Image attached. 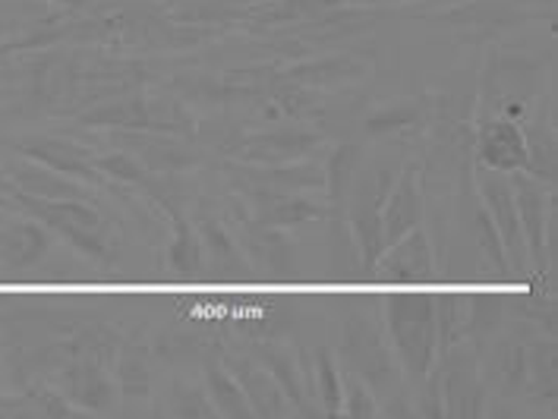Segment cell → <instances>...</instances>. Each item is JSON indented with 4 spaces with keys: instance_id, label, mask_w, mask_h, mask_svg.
Here are the masks:
<instances>
[{
    "instance_id": "28",
    "label": "cell",
    "mask_w": 558,
    "mask_h": 419,
    "mask_svg": "<svg viewBox=\"0 0 558 419\" xmlns=\"http://www.w3.org/2000/svg\"><path fill=\"white\" fill-rule=\"evenodd\" d=\"M63 3H76V7H83V3H88V0H63Z\"/></svg>"
},
{
    "instance_id": "24",
    "label": "cell",
    "mask_w": 558,
    "mask_h": 419,
    "mask_svg": "<svg viewBox=\"0 0 558 419\" xmlns=\"http://www.w3.org/2000/svg\"><path fill=\"white\" fill-rule=\"evenodd\" d=\"M98 168H101V171H108V174H114V177L120 180L143 177V171H140L126 155H108V158H101V161H98Z\"/></svg>"
},
{
    "instance_id": "12",
    "label": "cell",
    "mask_w": 558,
    "mask_h": 419,
    "mask_svg": "<svg viewBox=\"0 0 558 419\" xmlns=\"http://www.w3.org/2000/svg\"><path fill=\"white\" fill-rule=\"evenodd\" d=\"M236 382L243 394H250V407L253 414H263V417H275V414H284L281 407V389H275L263 372L250 369L246 362H234Z\"/></svg>"
},
{
    "instance_id": "22",
    "label": "cell",
    "mask_w": 558,
    "mask_h": 419,
    "mask_svg": "<svg viewBox=\"0 0 558 419\" xmlns=\"http://www.w3.org/2000/svg\"><path fill=\"white\" fill-rule=\"evenodd\" d=\"M501 319V303L496 297H480L476 299V312H473V331L486 334L489 329H496V322Z\"/></svg>"
},
{
    "instance_id": "11",
    "label": "cell",
    "mask_w": 558,
    "mask_h": 419,
    "mask_svg": "<svg viewBox=\"0 0 558 419\" xmlns=\"http://www.w3.org/2000/svg\"><path fill=\"white\" fill-rule=\"evenodd\" d=\"M23 151L41 161L45 168H54V171H63V174H83L88 177V158L86 151L70 146V143H60V139H32L23 146Z\"/></svg>"
},
{
    "instance_id": "19",
    "label": "cell",
    "mask_w": 558,
    "mask_h": 419,
    "mask_svg": "<svg viewBox=\"0 0 558 419\" xmlns=\"http://www.w3.org/2000/svg\"><path fill=\"white\" fill-rule=\"evenodd\" d=\"M73 389H76V397L80 400H86V404H95V407H101V404H108V385L101 382V375L92 369V366H83L80 372H76V382H73Z\"/></svg>"
},
{
    "instance_id": "21",
    "label": "cell",
    "mask_w": 558,
    "mask_h": 419,
    "mask_svg": "<svg viewBox=\"0 0 558 419\" xmlns=\"http://www.w3.org/2000/svg\"><path fill=\"white\" fill-rule=\"evenodd\" d=\"M319 206L306 202V199H291V202H281L275 209L268 211V224H300L313 214H319Z\"/></svg>"
},
{
    "instance_id": "14",
    "label": "cell",
    "mask_w": 558,
    "mask_h": 419,
    "mask_svg": "<svg viewBox=\"0 0 558 419\" xmlns=\"http://www.w3.org/2000/svg\"><path fill=\"white\" fill-rule=\"evenodd\" d=\"M208 391H211V397H215L221 414H228V417H253V407L246 404V394L240 389V382L228 379L215 366L208 369Z\"/></svg>"
},
{
    "instance_id": "18",
    "label": "cell",
    "mask_w": 558,
    "mask_h": 419,
    "mask_svg": "<svg viewBox=\"0 0 558 419\" xmlns=\"http://www.w3.org/2000/svg\"><path fill=\"white\" fill-rule=\"evenodd\" d=\"M319 385H323V400L328 414H341V400H344V389H341V379L335 372V362L328 354H319Z\"/></svg>"
},
{
    "instance_id": "7",
    "label": "cell",
    "mask_w": 558,
    "mask_h": 419,
    "mask_svg": "<svg viewBox=\"0 0 558 419\" xmlns=\"http://www.w3.org/2000/svg\"><path fill=\"white\" fill-rule=\"evenodd\" d=\"M348 357L351 362L369 379V382H388V362H385L383 354V344H379V337L373 334V329L356 316L351 319V325H348Z\"/></svg>"
},
{
    "instance_id": "20",
    "label": "cell",
    "mask_w": 558,
    "mask_h": 419,
    "mask_svg": "<svg viewBox=\"0 0 558 419\" xmlns=\"http://www.w3.org/2000/svg\"><path fill=\"white\" fill-rule=\"evenodd\" d=\"M476 231H480V239H483V252L493 259V266L499 269H508V259H505V246H501L499 231L493 224V218L486 211H476Z\"/></svg>"
},
{
    "instance_id": "9",
    "label": "cell",
    "mask_w": 558,
    "mask_h": 419,
    "mask_svg": "<svg viewBox=\"0 0 558 419\" xmlns=\"http://www.w3.org/2000/svg\"><path fill=\"white\" fill-rule=\"evenodd\" d=\"M353 231H356V239L363 246V266H366V271L376 269V262H379V256H383L385 249L379 196H363L353 206Z\"/></svg>"
},
{
    "instance_id": "1",
    "label": "cell",
    "mask_w": 558,
    "mask_h": 419,
    "mask_svg": "<svg viewBox=\"0 0 558 419\" xmlns=\"http://www.w3.org/2000/svg\"><path fill=\"white\" fill-rule=\"evenodd\" d=\"M388 322L413 375H426L436 350V303L426 294H398L388 303Z\"/></svg>"
},
{
    "instance_id": "27",
    "label": "cell",
    "mask_w": 558,
    "mask_h": 419,
    "mask_svg": "<svg viewBox=\"0 0 558 419\" xmlns=\"http://www.w3.org/2000/svg\"><path fill=\"white\" fill-rule=\"evenodd\" d=\"M413 111L411 108H398V111H388L369 123V130H388V126H401V123H411Z\"/></svg>"
},
{
    "instance_id": "29",
    "label": "cell",
    "mask_w": 558,
    "mask_h": 419,
    "mask_svg": "<svg viewBox=\"0 0 558 419\" xmlns=\"http://www.w3.org/2000/svg\"><path fill=\"white\" fill-rule=\"evenodd\" d=\"M0 58H3V51H0Z\"/></svg>"
},
{
    "instance_id": "8",
    "label": "cell",
    "mask_w": 558,
    "mask_h": 419,
    "mask_svg": "<svg viewBox=\"0 0 558 419\" xmlns=\"http://www.w3.org/2000/svg\"><path fill=\"white\" fill-rule=\"evenodd\" d=\"M511 189H514V206H518L521 231L530 237L533 252L543 256V231H546V211H543V206H546V196H543V189H539L530 177H524L521 171H518V177L511 183Z\"/></svg>"
},
{
    "instance_id": "15",
    "label": "cell",
    "mask_w": 558,
    "mask_h": 419,
    "mask_svg": "<svg viewBox=\"0 0 558 419\" xmlns=\"http://www.w3.org/2000/svg\"><path fill=\"white\" fill-rule=\"evenodd\" d=\"M206 243H208V256H211V271L218 278H243L246 274V266L243 259L236 256L234 243L228 239V234L215 224L206 227Z\"/></svg>"
},
{
    "instance_id": "5",
    "label": "cell",
    "mask_w": 558,
    "mask_h": 419,
    "mask_svg": "<svg viewBox=\"0 0 558 419\" xmlns=\"http://www.w3.org/2000/svg\"><path fill=\"white\" fill-rule=\"evenodd\" d=\"M420 221V189H416V174L413 168L398 180V186L391 189L388 196V206L383 211V231H385V246L398 243L408 231L416 227Z\"/></svg>"
},
{
    "instance_id": "10",
    "label": "cell",
    "mask_w": 558,
    "mask_h": 419,
    "mask_svg": "<svg viewBox=\"0 0 558 419\" xmlns=\"http://www.w3.org/2000/svg\"><path fill=\"white\" fill-rule=\"evenodd\" d=\"M383 269L388 278H423L426 271L433 269L426 237L416 231L408 239L401 237L398 243H391V252H388Z\"/></svg>"
},
{
    "instance_id": "26",
    "label": "cell",
    "mask_w": 558,
    "mask_h": 419,
    "mask_svg": "<svg viewBox=\"0 0 558 419\" xmlns=\"http://www.w3.org/2000/svg\"><path fill=\"white\" fill-rule=\"evenodd\" d=\"M268 362H271V369H275V375L284 382V389H288V394L294 397L296 404L303 407V397H300V389H296V379H294V369H291V362L284 357H268Z\"/></svg>"
},
{
    "instance_id": "17",
    "label": "cell",
    "mask_w": 558,
    "mask_h": 419,
    "mask_svg": "<svg viewBox=\"0 0 558 419\" xmlns=\"http://www.w3.org/2000/svg\"><path fill=\"white\" fill-rule=\"evenodd\" d=\"M171 262L183 278H193V274L203 271V246H199V239L186 224H180V239L171 249Z\"/></svg>"
},
{
    "instance_id": "16",
    "label": "cell",
    "mask_w": 558,
    "mask_h": 419,
    "mask_svg": "<svg viewBox=\"0 0 558 419\" xmlns=\"http://www.w3.org/2000/svg\"><path fill=\"white\" fill-rule=\"evenodd\" d=\"M356 161H360V149L344 146V149L335 151L331 158V171H328V183H331V199L335 202H344L348 193L353 189V171H356Z\"/></svg>"
},
{
    "instance_id": "25",
    "label": "cell",
    "mask_w": 558,
    "mask_h": 419,
    "mask_svg": "<svg viewBox=\"0 0 558 419\" xmlns=\"http://www.w3.org/2000/svg\"><path fill=\"white\" fill-rule=\"evenodd\" d=\"M123 382H126V389L130 391H146L148 379H146V366H143V359H133V357L123 359Z\"/></svg>"
},
{
    "instance_id": "3",
    "label": "cell",
    "mask_w": 558,
    "mask_h": 419,
    "mask_svg": "<svg viewBox=\"0 0 558 419\" xmlns=\"http://www.w3.org/2000/svg\"><path fill=\"white\" fill-rule=\"evenodd\" d=\"M483 193H486V214L493 218L499 231L501 246H508L505 259H511L514 269H524V246H521V221H518V206H514V189L511 183L499 174L483 177Z\"/></svg>"
},
{
    "instance_id": "6",
    "label": "cell",
    "mask_w": 558,
    "mask_h": 419,
    "mask_svg": "<svg viewBox=\"0 0 558 419\" xmlns=\"http://www.w3.org/2000/svg\"><path fill=\"white\" fill-rule=\"evenodd\" d=\"M48 252V237L38 224H13L0 234V262L10 271L32 269Z\"/></svg>"
},
{
    "instance_id": "23",
    "label": "cell",
    "mask_w": 558,
    "mask_h": 419,
    "mask_svg": "<svg viewBox=\"0 0 558 419\" xmlns=\"http://www.w3.org/2000/svg\"><path fill=\"white\" fill-rule=\"evenodd\" d=\"M348 414H351V417H376V414H379V407L369 400L363 382H351V385H348Z\"/></svg>"
},
{
    "instance_id": "13",
    "label": "cell",
    "mask_w": 558,
    "mask_h": 419,
    "mask_svg": "<svg viewBox=\"0 0 558 419\" xmlns=\"http://www.w3.org/2000/svg\"><path fill=\"white\" fill-rule=\"evenodd\" d=\"M13 177L23 186V193L35 196V199H73V196H83L73 183L54 177L48 168H20V171H13Z\"/></svg>"
},
{
    "instance_id": "2",
    "label": "cell",
    "mask_w": 558,
    "mask_h": 419,
    "mask_svg": "<svg viewBox=\"0 0 558 419\" xmlns=\"http://www.w3.org/2000/svg\"><path fill=\"white\" fill-rule=\"evenodd\" d=\"M23 202L38 218H45L58 234H63L70 243H76L83 252H88V256L105 252V239L98 234V227H101L98 211H92L76 199H35V196H26V193H23Z\"/></svg>"
},
{
    "instance_id": "4",
    "label": "cell",
    "mask_w": 558,
    "mask_h": 419,
    "mask_svg": "<svg viewBox=\"0 0 558 419\" xmlns=\"http://www.w3.org/2000/svg\"><path fill=\"white\" fill-rule=\"evenodd\" d=\"M480 158L489 171H527V136L511 120H489L480 133Z\"/></svg>"
}]
</instances>
